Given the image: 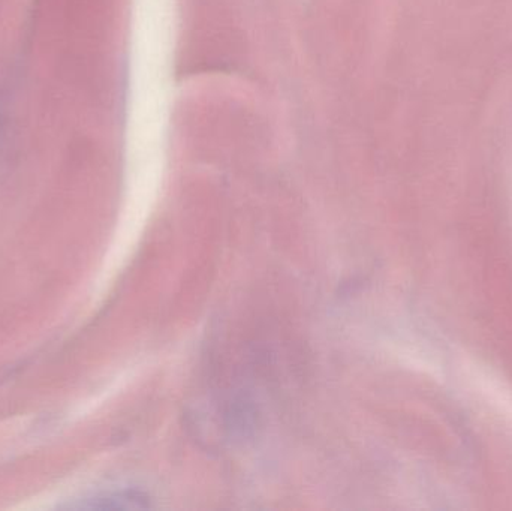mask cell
Wrapping results in <instances>:
<instances>
[{
  "label": "cell",
  "mask_w": 512,
  "mask_h": 511,
  "mask_svg": "<svg viewBox=\"0 0 512 511\" xmlns=\"http://www.w3.org/2000/svg\"><path fill=\"white\" fill-rule=\"evenodd\" d=\"M472 383L481 390V395L486 396L487 401L504 414L505 419L512 425V390L498 375L477 362H469L465 366Z\"/></svg>",
  "instance_id": "obj_1"
}]
</instances>
